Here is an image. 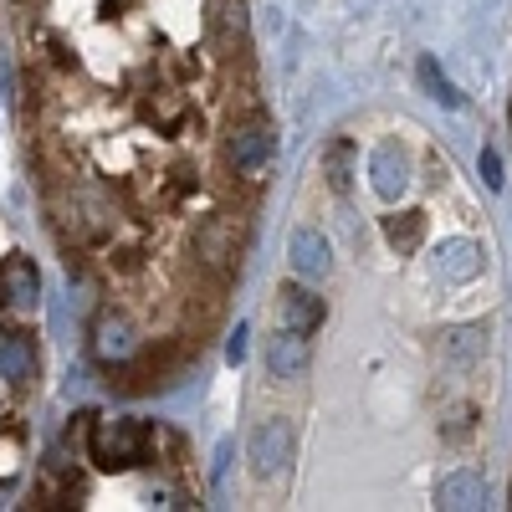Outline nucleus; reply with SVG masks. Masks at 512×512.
<instances>
[{"instance_id": "obj_2", "label": "nucleus", "mask_w": 512, "mask_h": 512, "mask_svg": "<svg viewBox=\"0 0 512 512\" xmlns=\"http://www.w3.org/2000/svg\"><path fill=\"white\" fill-rule=\"evenodd\" d=\"M47 369L41 272L21 236L0 221V497L16 492L31 456V405Z\"/></svg>"}, {"instance_id": "obj_3", "label": "nucleus", "mask_w": 512, "mask_h": 512, "mask_svg": "<svg viewBox=\"0 0 512 512\" xmlns=\"http://www.w3.org/2000/svg\"><path fill=\"white\" fill-rule=\"evenodd\" d=\"M323 318H328V308H323L318 292L297 287V282H282L277 287V328H297V333L313 338L323 328Z\"/></svg>"}, {"instance_id": "obj_6", "label": "nucleus", "mask_w": 512, "mask_h": 512, "mask_svg": "<svg viewBox=\"0 0 512 512\" xmlns=\"http://www.w3.org/2000/svg\"><path fill=\"white\" fill-rule=\"evenodd\" d=\"M292 272H297V277H313V282H323V277L333 272L328 241H323L318 231H297V236H292Z\"/></svg>"}, {"instance_id": "obj_4", "label": "nucleus", "mask_w": 512, "mask_h": 512, "mask_svg": "<svg viewBox=\"0 0 512 512\" xmlns=\"http://www.w3.org/2000/svg\"><path fill=\"white\" fill-rule=\"evenodd\" d=\"M267 359H272V379H287V384L308 379L313 374V338L297 333V328H277Z\"/></svg>"}, {"instance_id": "obj_5", "label": "nucleus", "mask_w": 512, "mask_h": 512, "mask_svg": "<svg viewBox=\"0 0 512 512\" xmlns=\"http://www.w3.org/2000/svg\"><path fill=\"white\" fill-rule=\"evenodd\" d=\"M287 451H292V431H287V420H262L251 431V472L256 477H277L282 466H287Z\"/></svg>"}, {"instance_id": "obj_1", "label": "nucleus", "mask_w": 512, "mask_h": 512, "mask_svg": "<svg viewBox=\"0 0 512 512\" xmlns=\"http://www.w3.org/2000/svg\"><path fill=\"white\" fill-rule=\"evenodd\" d=\"M47 231L98 287L118 395L175 384L226 323L277 134L246 0H16Z\"/></svg>"}]
</instances>
